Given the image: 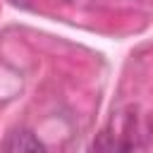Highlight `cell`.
Masks as SVG:
<instances>
[{
	"mask_svg": "<svg viewBox=\"0 0 153 153\" xmlns=\"http://www.w3.org/2000/svg\"><path fill=\"white\" fill-rule=\"evenodd\" d=\"M5 153H48V148L43 146V141L33 134V131H14L12 139L7 141Z\"/></svg>",
	"mask_w": 153,
	"mask_h": 153,
	"instance_id": "obj_1",
	"label": "cell"
},
{
	"mask_svg": "<svg viewBox=\"0 0 153 153\" xmlns=\"http://www.w3.org/2000/svg\"><path fill=\"white\" fill-rule=\"evenodd\" d=\"M10 2H12V5H26L29 0H10Z\"/></svg>",
	"mask_w": 153,
	"mask_h": 153,
	"instance_id": "obj_2",
	"label": "cell"
}]
</instances>
